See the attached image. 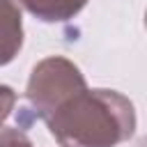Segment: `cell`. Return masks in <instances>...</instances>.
<instances>
[{"label": "cell", "mask_w": 147, "mask_h": 147, "mask_svg": "<svg viewBox=\"0 0 147 147\" xmlns=\"http://www.w3.org/2000/svg\"><path fill=\"white\" fill-rule=\"evenodd\" d=\"M16 92L9 87V85H2L0 83V126L5 124V119L11 115L14 106H16Z\"/></svg>", "instance_id": "cell-6"}, {"label": "cell", "mask_w": 147, "mask_h": 147, "mask_svg": "<svg viewBox=\"0 0 147 147\" xmlns=\"http://www.w3.org/2000/svg\"><path fill=\"white\" fill-rule=\"evenodd\" d=\"M23 46V16L18 0H0V67L9 64Z\"/></svg>", "instance_id": "cell-3"}, {"label": "cell", "mask_w": 147, "mask_h": 147, "mask_svg": "<svg viewBox=\"0 0 147 147\" xmlns=\"http://www.w3.org/2000/svg\"><path fill=\"white\" fill-rule=\"evenodd\" d=\"M0 147H32V140L21 129L0 126Z\"/></svg>", "instance_id": "cell-5"}, {"label": "cell", "mask_w": 147, "mask_h": 147, "mask_svg": "<svg viewBox=\"0 0 147 147\" xmlns=\"http://www.w3.org/2000/svg\"><path fill=\"white\" fill-rule=\"evenodd\" d=\"M60 147H117L136 133V108L117 90L87 85L41 117Z\"/></svg>", "instance_id": "cell-1"}, {"label": "cell", "mask_w": 147, "mask_h": 147, "mask_svg": "<svg viewBox=\"0 0 147 147\" xmlns=\"http://www.w3.org/2000/svg\"><path fill=\"white\" fill-rule=\"evenodd\" d=\"M18 5L44 23H64L78 16L87 0H18Z\"/></svg>", "instance_id": "cell-4"}, {"label": "cell", "mask_w": 147, "mask_h": 147, "mask_svg": "<svg viewBox=\"0 0 147 147\" xmlns=\"http://www.w3.org/2000/svg\"><path fill=\"white\" fill-rule=\"evenodd\" d=\"M87 85L83 71L64 55H51L44 57L32 67V74L28 78L25 99L34 108L39 117L48 115L64 96H69L74 90Z\"/></svg>", "instance_id": "cell-2"}]
</instances>
